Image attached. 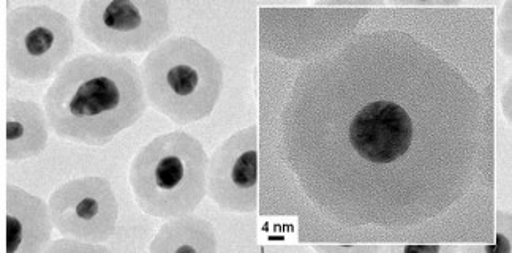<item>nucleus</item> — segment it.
I'll list each match as a JSON object with an SVG mask.
<instances>
[{
    "instance_id": "obj_1",
    "label": "nucleus",
    "mask_w": 512,
    "mask_h": 253,
    "mask_svg": "<svg viewBox=\"0 0 512 253\" xmlns=\"http://www.w3.org/2000/svg\"><path fill=\"white\" fill-rule=\"evenodd\" d=\"M49 127L62 140L105 146L146 114L138 65L127 56L81 54L57 73L43 99Z\"/></svg>"
},
{
    "instance_id": "obj_2",
    "label": "nucleus",
    "mask_w": 512,
    "mask_h": 253,
    "mask_svg": "<svg viewBox=\"0 0 512 253\" xmlns=\"http://www.w3.org/2000/svg\"><path fill=\"white\" fill-rule=\"evenodd\" d=\"M209 159L189 133H165L147 143L130 165L128 182L147 216H190L208 192Z\"/></svg>"
},
{
    "instance_id": "obj_3",
    "label": "nucleus",
    "mask_w": 512,
    "mask_h": 253,
    "mask_svg": "<svg viewBox=\"0 0 512 253\" xmlns=\"http://www.w3.org/2000/svg\"><path fill=\"white\" fill-rule=\"evenodd\" d=\"M141 78L149 105L177 125L208 118L222 95V62L195 38H166L147 54Z\"/></svg>"
},
{
    "instance_id": "obj_4",
    "label": "nucleus",
    "mask_w": 512,
    "mask_h": 253,
    "mask_svg": "<svg viewBox=\"0 0 512 253\" xmlns=\"http://www.w3.org/2000/svg\"><path fill=\"white\" fill-rule=\"evenodd\" d=\"M75 32L67 16L48 5H23L7 13L5 62L8 76L43 83L61 72L73 51Z\"/></svg>"
},
{
    "instance_id": "obj_5",
    "label": "nucleus",
    "mask_w": 512,
    "mask_h": 253,
    "mask_svg": "<svg viewBox=\"0 0 512 253\" xmlns=\"http://www.w3.org/2000/svg\"><path fill=\"white\" fill-rule=\"evenodd\" d=\"M78 23L84 37L111 56L154 50L173 31L165 0H86Z\"/></svg>"
},
{
    "instance_id": "obj_6",
    "label": "nucleus",
    "mask_w": 512,
    "mask_h": 253,
    "mask_svg": "<svg viewBox=\"0 0 512 253\" xmlns=\"http://www.w3.org/2000/svg\"><path fill=\"white\" fill-rule=\"evenodd\" d=\"M54 228L64 238L100 244L114 235L119 204L110 181L84 176L65 182L49 197Z\"/></svg>"
},
{
    "instance_id": "obj_7",
    "label": "nucleus",
    "mask_w": 512,
    "mask_h": 253,
    "mask_svg": "<svg viewBox=\"0 0 512 253\" xmlns=\"http://www.w3.org/2000/svg\"><path fill=\"white\" fill-rule=\"evenodd\" d=\"M258 127L250 125L230 136L212 155L209 197L223 211L249 214L258 209Z\"/></svg>"
},
{
    "instance_id": "obj_8",
    "label": "nucleus",
    "mask_w": 512,
    "mask_h": 253,
    "mask_svg": "<svg viewBox=\"0 0 512 253\" xmlns=\"http://www.w3.org/2000/svg\"><path fill=\"white\" fill-rule=\"evenodd\" d=\"M5 200L7 253L45 250L54 227L48 204L16 186H7Z\"/></svg>"
},
{
    "instance_id": "obj_9",
    "label": "nucleus",
    "mask_w": 512,
    "mask_h": 253,
    "mask_svg": "<svg viewBox=\"0 0 512 253\" xmlns=\"http://www.w3.org/2000/svg\"><path fill=\"white\" fill-rule=\"evenodd\" d=\"M48 118L34 102L8 99L7 102V160L32 159L43 154L48 144Z\"/></svg>"
},
{
    "instance_id": "obj_10",
    "label": "nucleus",
    "mask_w": 512,
    "mask_h": 253,
    "mask_svg": "<svg viewBox=\"0 0 512 253\" xmlns=\"http://www.w3.org/2000/svg\"><path fill=\"white\" fill-rule=\"evenodd\" d=\"M215 252L211 223L192 216L176 217L163 225L151 244V252Z\"/></svg>"
}]
</instances>
